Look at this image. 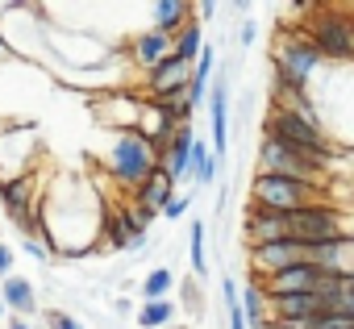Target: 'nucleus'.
Returning <instances> with one entry per match:
<instances>
[{"label": "nucleus", "instance_id": "12", "mask_svg": "<svg viewBox=\"0 0 354 329\" xmlns=\"http://www.w3.org/2000/svg\"><path fill=\"white\" fill-rule=\"evenodd\" d=\"M209 121H213V162L225 158V146H230V84L225 75L217 84H209Z\"/></svg>", "mask_w": 354, "mask_h": 329}, {"label": "nucleus", "instance_id": "31", "mask_svg": "<svg viewBox=\"0 0 354 329\" xmlns=\"http://www.w3.org/2000/svg\"><path fill=\"white\" fill-rule=\"evenodd\" d=\"M5 59H13V50H9V42H5V34H0V63Z\"/></svg>", "mask_w": 354, "mask_h": 329}, {"label": "nucleus", "instance_id": "3", "mask_svg": "<svg viewBox=\"0 0 354 329\" xmlns=\"http://www.w3.org/2000/svg\"><path fill=\"white\" fill-rule=\"evenodd\" d=\"M321 184H300V180H283V176H254L250 184V205L259 209H275V213H296L304 205H321Z\"/></svg>", "mask_w": 354, "mask_h": 329}, {"label": "nucleus", "instance_id": "4", "mask_svg": "<svg viewBox=\"0 0 354 329\" xmlns=\"http://www.w3.org/2000/svg\"><path fill=\"white\" fill-rule=\"evenodd\" d=\"M259 176H283V180H300V184H325V167L313 162L308 154L275 142L263 133V146H259Z\"/></svg>", "mask_w": 354, "mask_h": 329}, {"label": "nucleus", "instance_id": "22", "mask_svg": "<svg viewBox=\"0 0 354 329\" xmlns=\"http://www.w3.org/2000/svg\"><path fill=\"white\" fill-rule=\"evenodd\" d=\"M171 288H175V271L171 267H154L146 279H142V300H171Z\"/></svg>", "mask_w": 354, "mask_h": 329}, {"label": "nucleus", "instance_id": "27", "mask_svg": "<svg viewBox=\"0 0 354 329\" xmlns=\"http://www.w3.org/2000/svg\"><path fill=\"white\" fill-rule=\"evenodd\" d=\"M46 325L50 329H84L75 317H67V312H46Z\"/></svg>", "mask_w": 354, "mask_h": 329}, {"label": "nucleus", "instance_id": "10", "mask_svg": "<svg viewBox=\"0 0 354 329\" xmlns=\"http://www.w3.org/2000/svg\"><path fill=\"white\" fill-rule=\"evenodd\" d=\"M292 213H275V209H259V205H250L246 209V221H242V238H246V246L254 250V246H267V242H283V238H292V221H288Z\"/></svg>", "mask_w": 354, "mask_h": 329}, {"label": "nucleus", "instance_id": "6", "mask_svg": "<svg viewBox=\"0 0 354 329\" xmlns=\"http://www.w3.org/2000/svg\"><path fill=\"white\" fill-rule=\"evenodd\" d=\"M271 67H275L279 75L296 79V84H308V75L321 67V55H317V46L304 38V30H283V34L275 38V50H271Z\"/></svg>", "mask_w": 354, "mask_h": 329}, {"label": "nucleus", "instance_id": "32", "mask_svg": "<svg viewBox=\"0 0 354 329\" xmlns=\"http://www.w3.org/2000/svg\"><path fill=\"white\" fill-rule=\"evenodd\" d=\"M9 329H30V325L26 321H9Z\"/></svg>", "mask_w": 354, "mask_h": 329}, {"label": "nucleus", "instance_id": "28", "mask_svg": "<svg viewBox=\"0 0 354 329\" xmlns=\"http://www.w3.org/2000/svg\"><path fill=\"white\" fill-rule=\"evenodd\" d=\"M13 258H17V254H13L5 242H0V279H9V275H13Z\"/></svg>", "mask_w": 354, "mask_h": 329}, {"label": "nucleus", "instance_id": "14", "mask_svg": "<svg viewBox=\"0 0 354 329\" xmlns=\"http://www.w3.org/2000/svg\"><path fill=\"white\" fill-rule=\"evenodd\" d=\"M267 308H271L275 321H304V317L325 312L329 304H325V296H317V292H288V296H271Z\"/></svg>", "mask_w": 354, "mask_h": 329}, {"label": "nucleus", "instance_id": "20", "mask_svg": "<svg viewBox=\"0 0 354 329\" xmlns=\"http://www.w3.org/2000/svg\"><path fill=\"white\" fill-rule=\"evenodd\" d=\"M201 46H205V34H201V21H188L180 34L171 38V55L175 59H184V63H196V55H201Z\"/></svg>", "mask_w": 354, "mask_h": 329}, {"label": "nucleus", "instance_id": "26", "mask_svg": "<svg viewBox=\"0 0 354 329\" xmlns=\"http://www.w3.org/2000/svg\"><path fill=\"white\" fill-rule=\"evenodd\" d=\"M188 205H192L188 196H171V200L162 205V213H158V217H167V221H180V217L188 213Z\"/></svg>", "mask_w": 354, "mask_h": 329}, {"label": "nucleus", "instance_id": "2", "mask_svg": "<svg viewBox=\"0 0 354 329\" xmlns=\"http://www.w3.org/2000/svg\"><path fill=\"white\" fill-rule=\"evenodd\" d=\"M154 167H158V158H154V150L129 129V133H117V142H113V150H109V176L121 184V188H138V184H146L150 176H154Z\"/></svg>", "mask_w": 354, "mask_h": 329}, {"label": "nucleus", "instance_id": "8", "mask_svg": "<svg viewBox=\"0 0 354 329\" xmlns=\"http://www.w3.org/2000/svg\"><path fill=\"white\" fill-rule=\"evenodd\" d=\"M34 192L38 188H34L30 176H13V180L0 184V200H5L9 221L17 229H26V234H38V200H34Z\"/></svg>", "mask_w": 354, "mask_h": 329}, {"label": "nucleus", "instance_id": "33", "mask_svg": "<svg viewBox=\"0 0 354 329\" xmlns=\"http://www.w3.org/2000/svg\"><path fill=\"white\" fill-rule=\"evenodd\" d=\"M5 312H9V308H5V304H0V321H5Z\"/></svg>", "mask_w": 354, "mask_h": 329}, {"label": "nucleus", "instance_id": "24", "mask_svg": "<svg viewBox=\"0 0 354 329\" xmlns=\"http://www.w3.org/2000/svg\"><path fill=\"white\" fill-rule=\"evenodd\" d=\"M192 271L205 275L209 258H205V221H192Z\"/></svg>", "mask_w": 354, "mask_h": 329}, {"label": "nucleus", "instance_id": "9", "mask_svg": "<svg viewBox=\"0 0 354 329\" xmlns=\"http://www.w3.org/2000/svg\"><path fill=\"white\" fill-rule=\"evenodd\" d=\"M329 275H333V271H321V267H313V263L304 258V263H292V267L267 275V283L259 279V288H263L267 300H271V296H288V292H321Z\"/></svg>", "mask_w": 354, "mask_h": 329}, {"label": "nucleus", "instance_id": "1", "mask_svg": "<svg viewBox=\"0 0 354 329\" xmlns=\"http://www.w3.org/2000/svg\"><path fill=\"white\" fill-rule=\"evenodd\" d=\"M263 133L275 138V142H283V146H292V150H300V154H308L313 162H321V167L333 162V142L321 133V125H308L304 117H296L288 109H271Z\"/></svg>", "mask_w": 354, "mask_h": 329}, {"label": "nucleus", "instance_id": "19", "mask_svg": "<svg viewBox=\"0 0 354 329\" xmlns=\"http://www.w3.org/2000/svg\"><path fill=\"white\" fill-rule=\"evenodd\" d=\"M238 300H242V317H246V325H250V329H267V296H263L259 279H250V283L238 292Z\"/></svg>", "mask_w": 354, "mask_h": 329}, {"label": "nucleus", "instance_id": "13", "mask_svg": "<svg viewBox=\"0 0 354 329\" xmlns=\"http://www.w3.org/2000/svg\"><path fill=\"white\" fill-rule=\"evenodd\" d=\"M292 263H304V246L292 242V238L267 242V246H254V250H250L254 275H275V271H283V267H292Z\"/></svg>", "mask_w": 354, "mask_h": 329}, {"label": "nucleus", "instance_id": "30", "mask_svg": "<svg viewBox=\"0 0 354 329\" xmlns=\"http://www.w3.org/2000/svg\"><path fill=\"white\" fill-rule=\"evenodd\" d=\"M254 34H259V26L254 21H242V42H254Z\"/></svg>", "mask_w": 354, "mask_h": 329}, {"label": "nucleus", "instance_id": "5", "mask_svg": "<svg viewBox=\"0 0 354 329\" xmlns=\"http://www.w3.org/2000/svg\"><path fill=\"white\" fill-rule=\"evenodd\" d=\"M304 38L317 46L321 59H354V17L342 9H317Z\"/></svg>", "mask_w": 354, "mask_h": 329}, {"label": "nucleus", "instance_id": "18", "mask_svg": "<svg viewBox=\"0 0 354 329\" xmlns=\"http://www.w3.org/2000/svg\"><path fill=\"white\" fill-rule=\"evenodd\" d=\"M0 304H5V308H13V312H21V317L38 312L34 283H30V279H21V275H9L5 283H0Z\"/></svg>", "mask_w": 354, "mask_h": 329}, {"label": "nucleus", "instance_id": "16", "mask_svg": "<svg viewBox=\"0 0 354 329\" xmlns=\"http://www.w3.org/2000/svg\"><path fill=\"white\" fill-rule=\"evenodd\" d=\"M162 59H171V38H167V34L146 30V34L133 38V63H138L142 71H154Z\"/></svg>", "mask_w": 354, "mask_h": 329}, {"label": "nucleus", "instance_id": "21", "mask_svg": "<svg viewBox=\"0 0 354 329\" xmlns=\"http://www.w3.org/2000/svg\"><path fill=\"white\" fill-rule=\"evenodd\" d=\"M188 176L196 180V184H213V176H217V162H213V150L196 138L192 142V154H188Z\"/></svg>", "mask_w": 354, "mask_h": 329}, {"label": "nucleus", "instance_id": "7", "mask_svg": "<svg viewBox=\"0 0 354 329\" xmlns=\"http://www.w3.org/2000/svg\"><path fill=\"white\" fill-rule=\"evenodd\" d=\"M292 242L300 246H317V242H333V238H346V225H342V213L333 205H304L296 209L292 217Z\"/></svg>", "mask_w": 354, "mask_h": 329}, {"label": "nucleus", "instance_id": "25", "mask_svg": "<svg viewBox=\"0 0 354 329\" xmlns=\"http://www.w3.org/2000/svg\"><path fill=\"white\" fill-rule=\"evenodd\" d=\"M225 308H230V329H246V317H242V300H238V283L225 279Z\"/></svg>", "mask_w": 354, "mask_h": 329}, {"label": "nucleus", "instance_id": "11", "mask_svg": "<svg viewBox=\"0 0 354 329\" xmlns=\"http://www.w3.org/2000/svg\"><path fill=\"white\" fill-rule=\"evenodd\" d=\"M188 79H192V63L171 55L154 71H146V88H150L146 100H162V96H175V92H188Z\"/></svg>", "mask_w": 354, "mask_h": 329}, {"label": "nucleus", "instance_id": "15", "mask_svg": "<svg viewBox=\"0 0 354 329\" xmlns=\"http://www.w3.org/2000/svg\"><path fill=\"white\" fill-rule=\"evenodd\" d=\"M171 196H175V184H171V176H167L162 167H154V176L133 188V205H142V209H150V213H162V205H167Z\"/></svg>", "mask_w": 354, "mask_h": 329}, {"label": "nucleus", "instance_id": "29", "mask_svg": "<svg viewBox=\"0 0 354 329\" xmlns=\"http://www.w3.org/2000/svg\"><path fill=\"white\" fill-rule=\"evenodd\" d=\"M26 254H30V258H38V263H46V258H50V250H46L38 238H26Z\"/></svg>", "mask_w": 354, "mask_h": 329}, {"label": "nucleus", "instance_id": "17", "mask_svg": "<svg viewBox=\"0 0 354 329\" xmlns=\"http://www.w3.org/2000/svg\"><path fill=\"white\" fill-rule=\"evenodd\" d=\"M188 21H192V5H184V0H158L154 5V34L175 38Z\"/></svg>", "mask_w": 354, "mask_h": 329}, {"label": "nucleus", "instance_id": "23", "mask_svg": "<svg viewBox=\"0 0 354 329\" xmlns=\"http://www.w3.org/2000/svg\"><path fill=\"white\" fill-rule=\"evenodd\" d=\"M175 321V300H150L138 312V329H162Z\"/></svg>", "mask_w": 354, "mask_h": 329}]
</instances>
